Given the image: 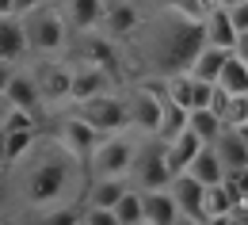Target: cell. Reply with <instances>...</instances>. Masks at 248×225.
<instances>
[{"mask_svg": "<svg viewBox=\"0 0 248 225\" xmlns=\"http://www.w3.org/2000/svg\"><path fill=\"white\" fill-rule=\"evenodd\" d=\"M19 168V191L27 210L50 218L65 206H73V198L80 195V157H73L62 141H34V149L23 157Z\"/></svg>", "mask_w": 248, "mask_h": 225, "instance_id": "6da1fadb", "label": "cell"}, {"mask_svg": "<svg viewBox=\"0 0 248 225\" xmlns=\"http://www.w3.org/2000/svg\"><path fill=\"white\" fill-rule=\"evenodd\" d=\"M202 42H206L202 19H191V23H187V15H176V19L164 27V38L156 42L153 65L164 73V76H168V73H187V65H191V58L202 50Z\"/></svg>", "mask_w": 248, "mask_h": 225, "instance_id": "7a4b0ae2", "label": "cell"}, {"mask_svg": "<svg viewBox=\"0 0 248 225\" xmlns=\"http://www.w3.org/2000/svg\"><path fill=\"white\" fill-rule=\"evenodd\" d=\"M23 27H27V50L34 54H42V58H58L65 50V31H69V23H65V15L58 8H50L46 0L31 8V12H23Z\"/></svg>", "mask_w": 248, "mask_h": 225, "instance_id": "3957f363", "label": "cell"}, {"mask_svg": "<svg viewBox=\"0 0 248 225\" xmlns=\"http://www.w3.org/2000/svg\"><path fill=\"white\" fill-rule=\"evenodd\" d=\"M134 157H138V141L134 137H126V134H103L99 141H95V149L88 153V172L95 176H130V168H134Z\"/></svg>", "mask_w": 248, "mask_h": 225, "instance_id": "277c9868", "label": "cell"}, {"mask_svg": "<svg viewBox=\"0 0 248 225\" xmlns=\"http://www.w3.org/2000/svg\"><path fill=\"white\" fill-rule=\"evenodd\" d=\"M73 111H77L84 122H92L99 134H115V130L126 126V103H123V96H115V92H95V96H88V99H77Z\"/></svg>", "mask_w": 248, "mask_h": 225, "instance_id": "5b68a950", "label": "cell"}, {"mask_svg": "<svg viewBox=\"0 0 248 225\" xmlns=\"http://www.w3.org/2000/svg\"><path fill=\"white\" fill-rule=\"evenodd\" d=\"M134 183L141 191H153V187H168L172 183V172H168V161H164V141L156 137L149 145H138V157H134V168H130Z\"/></svg>", "mask_w": 248, "mask_h": 225, "instance_id": "8992f818", "label": "cell"}, {"mask_svg": "<svg viewBox=\"0 0 248 225\" xmlns=\"http://www.w3.org/2000/svg\"><path fill=\"white\" fill-rule=\"evenodd\" d=\"M123 103H126V126L138 130V134H145V137H153L156 119H160V92L138 84V88H130L123 96Z\"/></svg>", "mask_w": 248, "mask_h": 225, "instance_id": "52a82bcc", "label": "cell"}, {"mask_svg": "<svg viewBox=\"0 0 248 225\" xmlns=\"http://www.w3.org/2000/svg\"><path fill=\"white\" fill-rule=\"evenodd\" d=\"M31 80H34L38 96L46 99V103H58V99H69V88H73V69L62 65V61H42V65H34Z\"/></svg>", "mask_w": 248, "mask_h": 225, "instance_id": "ba28073f", "label": "cell"}, {"mask_svg": "<svg viewBox=\"0 0 248 225\" xmlns=\"http://www.w3.org/2000/svg\"><path fill=\"white\" fill-rule=\"evenodd\" d=\"M168 191H172L176 206H180V218H187V222H206V214H202V191H206V183H199L191 172H180V176H172Z\"/></svg>", "mask_w": 248, "mask_h": 225, "instance_id": "9c48e42d", "label": "cell"}, {"mask_svg": "<svg viewBox=\"0 0 248 225\" xmlns=\"http://www.w3.org/2000/svg\"><path fill=\"white\" fill-rule=\"evenodd\" d=\"M99 137H103V134H99L92 122H84L77 111H73L62 126H58V141H62L73 157H80V161H88V153L95 149V141H99Z\"/></svg>", "mask_w": 248, "mask_h": 225, "instance_id": "30bf717a", "label": "cell"}, {"mask_svg": "<svg viewBox=\"0 0 248 225\" xmlns=\"http://www.w3.org/2000/svg\"><path fill=\"white\" fill-rule=\"evenodd\" d=\"M210 145H214V153H217V161H221V168H225V176L248 164V145H245L241 126H221Z\"/></svg>", "mask_w": 248, "mask_h": 225, "instance_id": "8fae6325", "label": "cell"}, {"mask_svg": "<svg viewBox=\"0 0 248 225\" xmlns=\"http://www.w3.org/2000/svg\"><path fill=\"white\" fill-rule=\"evenodd\" d=\"M202 145H206V141H202L191 126H184L172 141H164V161H168V172H172V176L187 172V164L195 161V153H199Z\"/></svg>", "mask_w": 248, "mask_h": 225, "instance_id": "7c38bea8", "label": "cell"}, {"mask_svg": "<svg viewBox=\"0 0 248 225\" xmlns=\"http://www.w3.org/2000/svg\"><path fill=\"white\" fill-rule=\"evenodd\" d=\"M95 92H111V73L107 69H99L92 61H80L73 69V88H69V99L77 103V99H88Z\"/></svg>", "mask_w": 248, "mask_h": 225, "instance_id": "4fadbf2b", "label": "cell"}, {"mask_svg": "<svg viewBox=\"0 0 248 225\" xmlns=\"http://www.w3.org/2000/svg\"><path fill=\"white\" fill-rule=\"evenodd\" d=\"M23 54H27V27H23V15L4 12V15H0V58H4V61H19Z\"/></svg>", "mask_w": 248, "mask_h": 225, "instance_id": "5bb4252c", "label": "cell"}, {"mask_svg": "<svg viewBox=\"0 0 248 225\" xmlns=\"http://www.w3.org/2000/svg\"><path fill=\"white\" fill-rule=\"evenodd\" d=\"M130 187V176H95L92 183H88V191L80 195V202H88V206H103V210H111L123 191Z\"/></svg>", "mask_w": 248, "mask_h": 225, "instance_id": "9a60e30c", "label": "cell"}, {"mask_svg": "<svg viewBox=\"0 0 248 225\" xmlns=\"http://www.w3.org/2000/svg\"><path fill=\"white\" fill-rule=\"evenodd\" d=\"M103 0H65V23L73 27V31H95V27H103Z\"/></svg>", "mask_w": 248, "mask_h": 225, "instance_id": "2e32d148", "label": "cell"}, {"mask_svg": "<svg viewBox=\"0 0 248 225\" xmlns=\"http://www.w3.org/2000/svg\"><path fill=\"white\" fill-rule=\"evenodd\" d=\"M229 54H233V50H225V46L202 42V50L191 58L187 73H191L195 80H210V84H217V73H221V65H225V58H229Z\"/></svg>", "mask_w": 248, "mask_h": 225, "instance_id": "e0dca14e", "label": "cell"}, {"mask_svg": "<svg viewBox=\"0 0 248 225\" xmlns=\"http://www.w3.org/2000/svg\"><path fill=\"white\" fill-rule=\"evenodd\" d=\"M141 206H145V222L156 225H172L180 222V206L168 187H153V191H141Z\"/></svg>", "mask_w": 248, "mask_h": 225, "instance_id": "ac0fdd59", "label": "cell"}, {"mask_svg": "<svg viewBox=\"0 0 248 225\" xmlns=\"http://www.w3.org/2000/svg\"><path fill=\"white\" fill-rule=\"evenodd\" d=\"M202 34H206V42L233 50V42H237V27H233V19H229V8L214 4V8L202 15Z\"/></svg>", "mask_w": 248, "mask_h": 225, "instance_id": "d6986e66", "label": "cell"}, {"mask_svg": "<svg viewBox=\"0 0 248 225\" xmlns=\"http://www.w3.org/2000/svg\"><path fill=\"white\" fill-rule=\"evenodd\" d=\"M80 61H92L99 69H115L119 65V54H115V42H111V34H92L84 31V42H80Z\"/></svg>", "mask_w": 248, "mask_h": 225, "instance_id": "ffe728a7", "label": "cell"}, {"mask_svg": "<svg viewBox=\"0 0 248 225\" xmlns=\"http://www.w3.org/2000/svg\"><path fill=\"white\" fill-rule=\"evenodd\" d=\"M4 96L12 99V107H23V111H31V115H38V107H42V96H38V88H34L31 73H12Z\"/></svg>", "mask_w": 248, "mask_h": 225, "instance_id": "44dd1931", "label": "cell"}, {"mask_svg": "<svg viewBox=\"0 0 248 225\" xmlns=\"http://www.w3.org/2000/svg\"><path fill=\"white\" fill-rule=\"evenodd\" d=\"M134 27H138V8L130 0H119V4H107L103 8V31L111 34V38H123Z\"/></svg>", "mask_w": 248, "mask_h": 225, "instance_id": "7402d4cb", "label": "cell"}, {"mask_svg": "<svg viewBox=\"0 0 248 225\" xmlns=\"http://www.w3.org/2000/svg\"><path fill=\"white\" fill-rule=\"evenodd\" d=\"M202 214H206V222H229V214H233V191H229L225 180L210 183L202 191Z\"/></svg>", "mask_w": 248, "mask_h": 225, "instance_id": "603a6c76", "label": "cell"}, {"mask_svg": "<svg viewBox=\"0 0 248 225\" xmlns=\"http://www.w3.org/2000/svg\"><path fill=\"white\" fill-rule=\"evenodd\" d=\"M184 126H187V107H180L176 99H168V96H160V119H156V134L153 137L172 141Z\"/></svg>", "mask_w": 248, "mask_h": 225, "instance_id": "cb8c5ba5", "label": "cell"}, {"mask_svg": "<svg viewBox=\"0 0 248 225\" xmlns=\"http://www.w3.org/2000/svg\"><path fill=\"white\" fill-rule=\"evenodd\" d=\"M187 172L199 180V183H221L225 180V168H221V161H217V153H214V145H202L199 153H195V161L187 164Z\"/></svg>", "mask_w": 248, "mask_h": 225, "instance_id": "d4e9b609", "label": "cell"}, {"mask_svg": "<svg viewBox=\"0 0 248 225\" xmlns=\"http://www.w3.org/2000/svg\"><path fill=\"white\" fill-rule=\"evenodd\" d=\"M217 84L229 96H248V61L237 58V54H229L225 65H221V73H217Z\"/></svg>", "mask_w": 248, "mask_h": 225, "instance_id": "484cf974", "label": "cell"}, {"mask_svg": "<svg viewBox=\"0 0 248 225\" xmlns=\"http://www.w3.org/2000/svg\"><path fill=\"white\" fill-rule=\"evenodd\" d=\"M38 141V130H4V161L19 164Z\"/></svg>", "mask_w": 248, "mask_h": 225, "instance_id": "4316f807", "label": "cell"}, {"mask_svg": "<svg viewBox=\"0 0 248 225\" xmlns=\"http://www.w3.org/2000/svg\"><path fill=\"white\" fill-rule=\"evenodd\" d=\"M111 214H115V222H126V225H145V206H141V187L134 191V187H126L123 198L111 206Z\"/></svg>", "mask_w": 248, "mask_h": 225, "instance_id": "83f0119b", "label": "cell"}, {"mask_svg": "<svg viewBox=\"0 0 248 225\" xmlns=\"http://www.w3.org/2000/svg\"><path fill=\"white\" fill-rule=\"evenodd\" d=\"M187 126H191L202 141H206V145H210V141L217 137V130L225 126V122H221V115L210 111V107H191V111H187Z\"/></svg>", "mask_w": 248, "mask_h": 225, "instance_id": "f1b7e54d", "label": "cell"}, {"mask_svg": "<svg viewBox=\"0 0 248 225\" xmlns=\"http://www.w3.org/2000/svg\"><path fill=\"white\" fill-rule=\"evenodd\" d=\"M164 96L168 99H176L180 107H195V76L191 73H168L164 76Z\"/></svg>", "mask_w": 248, "mask_h": 225, "instance_id": "f546056e", "label": "cell"}, {"mask_svg": "<svg viewBox=\"0 0 248 225\" xmlns=\"http://www.w3.org/2000/svg\"><path fill=\"white\" fill-rule=\"evenodd\" d=\"M0 126H4V130H38V126H34V115H31V111H23V107H12V111L4 115Z\"/></svg>", "mask_w": 248, "mask_h": 225, "instance_id": "4dcf8cb0", "label": "cell"}, {"mask_svg": "<svg viewBox=\"0 0 248 225\" xmlns=\"http://www.w3.org/2000/svg\"><path fill=\"white\" fill-rule=\"evenodd\" d=\"M229 19H233L237 34L248 31V0H241V4H233V8H229Z\"/></svg>", "mask_w": 248, "mask_h": 225, "instance_id": "1f68e13d", "label": "cell"}, {"mask_svg": "<svg viewBox=\"0 0 248 225\" xmlns=\"http://www.w3.org/2000/svg\"><path fill=\"white\" fill-rule=\"evenodd\" d=\"M233 54L248 61V31H241V34H237V42H233Z\"/></svg>", "mask_w": 248, "mask_h": 225, "instance_id": "d6a6232c", "label": "cell"}, {"mask_svg": "<svg viewBox=\"0 0 248 225\" xmlns=\"http://www.w3.org/2000/svg\"><path fill=\"white\" fill-rule=\"evenodd\" d=\"M42 0H12V12L16 15H23V12H31V8H38Z\"/></svg>", "mask_w": 248, "mask_h": 225, "instance_id": "836d02e7", "label": "cell"}, {"mask_svg": "<svg viewBox=\"0 0 248 225\" xmlns=\"http://www.w3.org/2000/svg\"><path fill=\"white\" fill-rule=\"evenodd\" d=\"M12 73H16V69H12V61H4V58H0V92L8 88V80H12Z\"/></svg>", "mask_w": 248, "mask_h": 225, "instance_id": "e575fe53", "label": "cell"}, {"mask_svg": "<svg viewBox=\"0 0 248 225\" xmlns=\"http://www.w3.org/2000/svg\"><path fill=\"white\" fill-rule=\"evenodd\" d=\"M8 111H12V99L0 92V122H4V115H8Z\"/></svg>", "mask_w": 248, "mask_h": 225, "instance_id": "d590c367", "label": "cell"}, {"mask_svg": "<svg viewBox=\"0 0 248 225\" xmlns=\"http://www.w3.org/2000/svg\"><path fill=\"white\" fill-rule=\"evenodd\" d=\"M4 12H12V0H0V15H4Z\"/></svg>", "mask_w": 248, "mask_h": 225, "instance_id": "8d00e7d4", "label": "cell"}, {"mask_svg": "<svg viewBox=\"0 0 248 225\" xmlns=\"http://www.w3.org/2000/svg\"><path fill=\"white\" fill-rule=\"evenodd\" d=\"M214 4H221V8H233V4H241V0H214Z\"/></svg>", "mask_w": 248, "mask_h": 225, "instance_id": "74e56055", "label": "cell"}, {"mask_svg": "<svg viewBox=\"0 0 248 225\" xmlns=\"http://www.w3.org/2000/svg\"><path fill=\"white\" fill-rule=\"evenodd\" d=\"M0 161H4V126H0ZM8 164V161H4Z\"/></svg>", "mask_w": 248, "mask_h": 225, "instance_id": "f35d334b", "label": "cell"}, {"mask_svg": "<svg viewBox=\"0 0 248 225\" xmlns=\"http://www.w3.org/2000/svg\"><path fill=\"white\" fill-rule=\"evenodd\" d=\"M241 134H245V145H248V122H245V126H241Z\"/></svg>", "mask_w": 248, "mask_h": 225, "instance_id": "ab89813d", "label": "cell"}, {"mask_svg": "<svg viewBox=\"0 0 248 225\" xmlns=\"http://www.w3.org/2000/svg\"><path fill=\"white\" fill-rule=\"evenodd\" d=\"M4 168H8V164H4V161H0V172H4Z\"/></svg>", "mask_w": 248, "mask_h": 225, "instance_id": "60d3db41", "label": "cell"}, {"mask_svg": "<svg viewBox=\"0 0 248 225\" xmlns=\"http://www.w3.org/2000/svg\"><path fill=\"white\" fill-rule=\"evenodd\" d=\"M0 214H4V202H0Z\"/></svg>", "mask_w": 248, "mask_h": 225, "instance_id": "b9f144b4", "label": "cell"}]
</instances>
